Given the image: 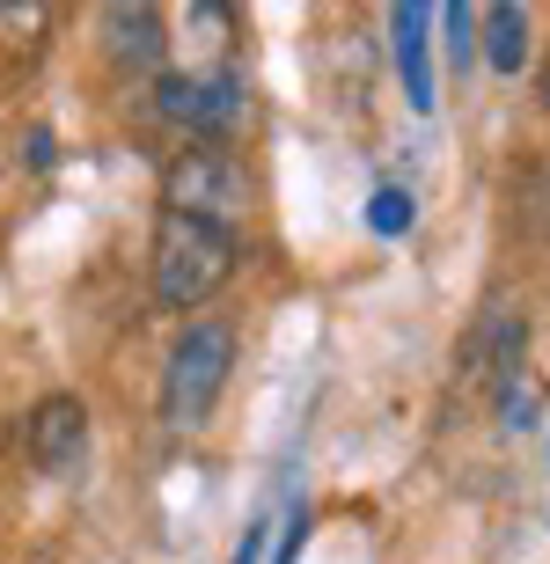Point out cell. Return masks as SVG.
I'll return each instance as SVG.
<instances>
[{
    "label": "cell",
    "mask_w": 550,
    "mask_h": 564,
    "mask_svg": "<svg viewBox=\"0 0 550 564\" xmlns=\"http://www.w3.org/2000/svg\"><path fill=\"white\" fill-rule=\"evenodd\" d=\"M104 52L118 66H132V74H148V66H162V52H170V37H162V8H132V0H118V8H104Z\"/></svg>",
    "instance_id": "6"
},
{
    "label": "cell",
    "mask_w": 550,
    "mask_h": 564,
    "mask_svg": "<svg viewBox=\"0 0 550 564\" xmlns=\"http://www.w3.org/2000/svg\"><path fill=\"white\" fill-rule=\"evenodd\" d=\"M521 315H492V323H477V337H470V367H485V381H514V367H521Z\"/></svg>",
    "instance_id": "9"
},
{
    "label": "cell",
    "mask_w": 550,
    "mask_h": 564,
    "mask_svg": "<svg viewBox=\"0 0 550 564\" xmlns=\"http://www.w3.org/2000/svg\"><path fill=\"white\" fill-rule=\"evenodd\" d=\"M162 213H184V220H213V228H228L250 213V176L228 162V154H213V147H191L162 169Z\"/></svg>",
    "instance_id": "3"
},
{
    "label": "cell",
    "mask_w": 550,
    "mask_h": 564,
    "mask_svg": "<svg viewBox=\"0 0 550 564\" xmlns=\"http://www.w3.org/2000/svg\"><path fill=\"white\" fill-rule=\"evenodd\" d=\"M441 30H447V59H455V66L477 59V44H470V37H477V8H441Z\"/></svg>",
    "instance_id": "11"
},
{
    "label": "cell",
    "mask_w": 550,
    "mask_h": 564,
    "mask_svg": "<svg viewBox=\"0 0 550 564\" xmlns=\"http://www.w3.org/2000/svg\"><path fill=\"white\" fill-rule=\"evenodd\" d=\"M154 110H162V126L191 132V140H213V132H235L242 118H250V96H242V82L162 74V82H154Z\"/></svg>",
    "instance_id": "4"
},
{
    "label": "cell",
    "mask_w": 550,
    "mask_h": 564,
    "mask_svg": "<svg viewBox=\"0 0 550 564\" xmlns=\"http://www.w3.org/2000/svg\"><path fill=\"white\" fill-rule=\"evenodd\" d=\"M367 228H375L381 242H397V235L411 228V191H397V184L375 191V198H367Z\"/></svg>",
    "instance_id": "10"
},
{
    "label": "cell",
    "mask_w": 550,
    "mask_h": 564,
    "mask_svg": "<svg viewBox=\"0 0 550 564\" xmlns=\"http://www.w3.org/2000/svg\"><path fill=\"white\" fill-rule=\"evenodd\" d=\"M228 367H235V323H191L184 337L170 345V367H162V419L198 433L213 419V403L228 389Z\"/></svg>",
    "instance_id": "2"
},
{
    "label": "cell",
    "mask_w": 550,
    "mask_h": 564,
    "mask_svg": "<svg viewBox=\"0 0 550 564\" xmlns=\"http://www.w3.org/2000/svg\"><path fill=\"white\" fill-rule=\"evenodd\" d=\"M477 22H485L492 74H521V66H529V8H521V0H492Z\"/></svg>",
    "instance_id": "8"
},
{
    "label": "cell",
    "mask_w": 550,
    "mask_h": 564,
    "mask_svg": "<svg viewBox=\"0 0 550 564\" xmlns=\"http://www.w3.org/2000/svg\"><path fill=\"white\" fill-rule=\"evenodd\" d=\"M44 22H52L44 8H0V37H22V44H30V37H44Z\"/></svg>",
    "instance_id": "12"
},
{
    "label": "cell",
    "mask_w": 550,
    "mask_h": 564,
    "mask_svg": "<svg viewBox=\"0 0 550 564\" xmlns=\"http://www.w3.org/2000/svg\"><path fill=\"white\" fill-rule=\"evenodd\" d=\"M425 30L433 15L425 8H389V37H397V74H403V96L419 118H433V52H425Z\"/></svg>",
    "instance_id": "7"
},
{
    "label": "cell",
    "mask_w": 550,
    "mask_h": 564,
    "mask_svg": "<svg viewBox=\"0 0 550 564\" xmlns=\"http://www.w3.org/2000/svg\"><path fill=\"white\" fill-rule=\"evenodd\" d=\"M154 301L162 308H198L235 279V235L213 228V220H184V213H162L154 228Z\"/></svg>",
    "instance_id": "1"
},
{
    "label": "cell",
    "mask_w": 550,
    "mask_h": 564,
    "mask_svg": "<svg viewBox=\"0 0 550 564\" xmlns=\"http://www.w3.org/2000/svg\"><path fill=\"white\" fill-rule=\"evenodd\" d=\"M257 550H265V521H250V535H242V550H235V564H257Z\"/></svg>",
    "instance_id": "13"
},
{
    "label": "cell",
    "mask_w": 550,
    "mask_h": 564,
    "mask_svg": "<svg viewBox=\"0 0 550 564\" xmlns=\"http://www.w3.org/2000/svg\"><path fill=\"white\" fill-rule=\"evenodd\" d=\"M82 455H88V403L74 397V389H52V397L30 411V462L52 469V477H66Z\"/></svg>",
    "instance_id": "5"
}]
</instances>
